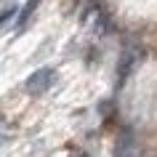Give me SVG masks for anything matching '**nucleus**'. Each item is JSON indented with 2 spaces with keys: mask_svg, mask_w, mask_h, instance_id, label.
I'll return each instance as SVG.
<instances>
[{
  "mask_svg": "<svg viewBox=\"0 0 157 157\" xmlns=\"http://www.w3.org/2000/svg\"><path fill=\"white\" fill-rule=\"evenodd\" d=\"M37 6H40V0H27V6L19 11V16H16V29H24L27 27V21H29L32 13L37 11Z\"/></svg>",
  "mask_w": 157,
  "mask_h": 157,
  "instance_id": "obj_2",
  "label": "nucleus"
},
{
  "mask_svg": "<svg viewBox=\"0 0 157 157\" xmlns=\"http://www.w3.org/2000/svg\"><path fill=\"white\" fill-rule=\"evenodd\" d=\"M53 83H56V69H53V67H43V69H37V72H32L27 77L24 88L32 93V96H40V93H45Z\"/></svg>",
  "mask_w": 157,
  "mask_h": 157,
  "instance_id": "obj_1",
  "label": "nucleus"
}]
</instances>
